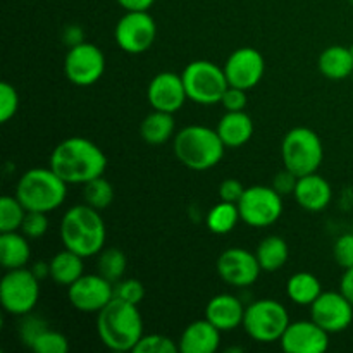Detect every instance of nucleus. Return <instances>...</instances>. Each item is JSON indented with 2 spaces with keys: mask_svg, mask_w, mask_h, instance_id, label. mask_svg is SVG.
Segmentation results:
<instances>
[{
  "mask_svg": "<svg viewBox=\"0 0 353 353\" xmlns=\"http://www.w3.org/2000/svg\"><path fill=\"white\" fill-rule=\"evenodd\" d=\"M50 168L68 185H85L103 176L107 157L102 148L88 138L71 137L52 150Z\"/></svg>",
  "mask_w": 353,
  "mask_h": 353,
  "instance_id": "nucleus-1",
  "label": "nucleus"
},
{
  "mask_svg": "<svg viewBox=\"0 0 353 353\" xmlns=\"http://www.w3.org/2000/svg\"><path fill=\"white\" fill-rule=\"evenodd\" d=\"M97 333L114 352H133L143 336V319L138 305L114 296L97 316Z\"/></svg>",
  "mask_w": 353,
  "mask_h": 353,
  "instance_id": "nucleus-2",
  "label": "nucleus"
},
{
  "mask_svg": "<svg viewBox=\"0 0 353 353\" xmlns=\"http://www.w3.org/2000/svg\"><path fill=\"white\" fill-rule=\"evenodd\" d=\"M107 230L99 210L88 203L74 205L61 221V240L64 248L83 259L99 255L105 245Z\"/></svg>",
  "mask_w": 353,
  "mask_h": 353,
  "instance_id": "nucleus-3",
  "label": "nucleus"
},
{
  "mask_svg": "<svg viewBox=\"0 0 353 353\" xmlns=\"http://www.w3.org/2000/svg\"><path fill=\"white\" fill-rule=\"evenodd\" d=\"M172 150L185 168L193 171H207L223 161L226 145L221 140L217 130L192 124L174 134Z\"/></svg>",
  "mask_w": 353,
  "mask_h": 353,
  "instance_id": "nucleus-4",
  "label": "nucleus"
},
{
  "mask_svg": "<svg viewBox=\"0 0 353 353\" xmlns=\"http://www.w3.org/2000/svg\"><path fill=\"white\" fill-rule=\"evenodd\" d=\"M16 196L26 210L52 212L65 202L68 183L52 168H34L24 172L16 186Z\"/></svg>",
  "mask_w": 353,
  "mask_h": 353,
  "instance_id": "nucleus-5",
  "label": "nucleus"
},
{
  "mask_svg": "<svg viewBox=\"0 0 353 353\" xmlns=\"http://www.w3.org/2000/svg\"><path fill=\"white\" fill-rule=\"evenodd\" d=\"M283 164L299 178L317 172L324 159V147L319 134L305 126L290 130L281 143Z\"/></svg>",
  "mask_w": 353,
  "mask_h": 353,
  "instance_id": "nucleus-6",
  "label": "nucleus"
},
{
  "mask_svg": "<svg viewBox=\"0 0 353 353\" xmlns=\"http://www.w3.org/2000/svg\"><path fill=\"white\" fill-rule=\"evenodd\" d=\"M183 83L190 100L200 105L221 103L223 95L230 88L224 68L210 61H193L183 69Z\"/></svg>",
  "mask_w": 353,
  "mask_h": 353,
  "instance_id": "nucleus-7",
  "label": "nucleus"
},
{
  "mask_svg": "<svg viewBox=\"0 0 353 353\" xmlns=\"http://www.w3.org/2000/svg\"><path fill=\"white\" fill-rule=\"evenodd\" d=\"M290 326V314L283 303L262 299L245 309L243 327L257 343H274L281 340Z\"/></svg>",
  "mask_w": 353,
  "mask_h": 353,
  "instance_id": "nucleus-8",
  "label": "nucleus"
},
{
  "mask_svg": "<svg viewBox=\"0 0 353 353\" xmlns=\"http://www.w3.org/2000/svg\"><path fill=\"white\" fill-rule=\"evenodd\" d=\"M40 299V279L26 268L9 269L0 281V302L6 312L26 316L33 312Z\"/></svg>",
  "mask_w": 353,
  "mask_h": 353,
  "instance_id": "nucleus-9",
  "label": "nucleus"
},
{
  "mask_svg": "<svg viewBox=\"0 0 353 353\" xmlns=\"http://www.w3.org/2000/svg\"><path fill=\"white\" fill-rule=\"evenodd\" d=\"M281 196L272 186L255 185L247 188L236 203L241 221L252 228H268L274 224L283 214Z\"/></svg>",
  "mask_w": 353,
  "mask_h": 353,
  "instance_id": "nucleus-10",
  "label": "nucleus"
},
{
  "mask_svg": "<svg viewBox=\"0 0 353 353\" xmlns=\"http://www.w3.org/2000/svg\"><path fill=\"white\" fill-rule=\"evenodd\" d=\"M117 47L131 55L147 52L157 37V24L148 10H126L114 30Z\"/></svg>",
  "mask_w": 353,
  "mask_h": 353,
  "instance_id": "nucleus-11",
  "label": "nucleus"
},
{
  "mask_svg": "<svg viewBox=\"0 0 353 353\" xmlns=\"http://www.w3.org/2000/svg\"><path fill=\"white\" fill-rule=\"evenodd\" d=\"M105 71V55L95 43L81 41L69 47L64 59V74L72 85L92 86Z\"/></svg>",
  "mask_w": 353,
  "mask_h": 353,
  "instance_id": "nucleus-12",
  "label": "nucleus"
},
{
  "mask_svg": "<svg viewBox=\"0 0 353 353\" xmlns=\"http://www.w3.org/2000/svg\"><path fill=\"white\" fill-rule=\"evenodd\" d=\"M310 319L330 334L341 333L353 321V303L341 292H323L310 305Z\"/></svg>",
  "mask_w": 353,
  "mask_h": 353,
  "instance_id": "nucleus-13",
  "label": "nucleus"
},
{
  "mask_svg": "<svg viewBox=\"0 0 353 353\" xmlns=\"http://www.w3.org/2000/svg\"><path fill=\"white\" fill-rule=\"evenodd\" d=\"M68 296L79 312L99 314L114 299V285L100 274H83L69 286Z\"/></svg>",
  "mask_w": 353,
  "mask_h": 353,
  "instance_id": "nucleus-14",
  "label": "nucleus"
},
{
  "mask_svg": "<svg viewBox=\"0 0 353 353\" xmlns=\"http://www.w3.org/2000/svg\"><path fill=\"white\" fill-rule=\"evenodd\" d=\"M262 268L257 255L245 248H228L217 259V274L228 285L245 288L252 286L261 276Z\"/></svg>",
  "mask_w": 353,
  "mask_h": 353,
  "instance_id": "nucleus-15",
  "label": "nucleus"
},
{
  "mask_svg": "<svg viewBox=\"0 0 353 353\" xmlns=\"http://www.w3.org/2000/svg\"><path fill=\"white\" fill-rule=\"evenodd\" d=\"M265 61L261 52L254 47H241L228 57L224 72L230 86L252 90L264 78Z\"/></svg>",
  "mask_w": 353,
  "mask_h": 353,
  "instance_id": "nucleus-16",
  "label": "nucleus"
},
{
  "mask_svg": "<svg viewBox=\"0 0 353 353\" xmlns=\"http://www.w3.org/2000/svg\"><path fill=\"white\" fill-rule=\"evenodd\" d=\"M186 90L181 74L164 71L152 78L147 88V100L154 110L174 114L185 105Z\"/></svg>",
  "mask_w": 353,
  "mask_h": 353,
  "instance_id": "nucleus-17",
  "label": "nucleus"
},
{
  "mask_svg": "<svg viewBox=\"0 0 353 353\" xmlns=\"http://www.w3.org/2000/svg\"><path fill=\"white\" fill-rule=\"evenodd\" d=\"M279 343L286 353H324L330 348V333L312 319L296 321L290 323Z\"/></svg>",
  "mask_w": 353,
  "mask_h": 353,
  "instance_id": "nucleus-18",
  "label": "nucleus"
},
{
  "mask_svg": "<svg viewBox=\"0 0 353 353\" xmlns=\"http://www.w3.org/2000/svg\"><path fill=\"white\" fill-rule=\"evenodd\" d=\"M245 307L240 300L230 293L212 296L205 307V319L210 321L221 333L243 326Z\"/></svg>",
  "mask_w": 353,
  "mask_h": 353,
  "instance_id": "nucleus-19",
  "label": "nucleus"
},
{
  "mask_svg": "<svg viewBox=\"0 0 353 353\" xmlns=\"http://www.w3.org/2000/svg\"><path fill=\"white\" fill-rule=\"evenodd\" d=\"M296 203L309 212H321L326 209L333 199V190L327 179L317 172L299 178L296 188L293 192Z\"/></svg>",
  "mask_w": 353,
  "mask_h": 353,
  "instance_id": "nucleus-20",
  "label": "nucleus"
},
{
  "mask_svg": "<svg viewBox=\"0 0 353 353\" xmlns=\"http://www.w3.org/2000/svg\"><path fill=\"white\" fill-rule=\"evenodd\" d=\"M221 331L210 321L200 319L188 324L179 338L183 353H214L219 348Z\"/></svg>",
  "mask_w": 353,
  "mask_h": 353,
  "instance_id": "nucleus-21",
  "label": "nucleus"
},
{
  "mask_svg": "<svg viewBox=\"0 0 353 353\" xmlns=\"http://www.w3.org/2000/svg\"><path fill=\"white\" fill-rule=\"evenodd\" d=\"M216 130L223 143L226 145V148L243 147L254 137V123H252V117L245 110H238V112L228 110L221 117Z\"/></svg>",
  "mask_w": 353,
  "mask_h": 353,
  "instance_id": "nucleus-22",
  "label": "nucleus"
},
{
  "mask_svg": "<svg viewBox=\"0 0 353 353\" xmlns=\"http://www.w3.org/2000/svg\"><path fill=\"white\" fill-rule=\"evenodd\" d=\"M321 74L331 81H341L353 74V54L350 47L331 45L324 48L317 61Z\"/></svg>",
  "mask_w": 353,
  "mask_h": 353,
  "instance_id": "nucleus-23",
  "label": "nucleus"
},
{
  "mask_svg": "<svg viewBox=\"0 0 353 353\" xmlns=\"http://www.w3.org/2000/svg\"><path fill=\"white\" fill-rule=\"evenodd\" d=\"M26 238V234L17 231L0 233V264L7 271L26 268L31 257V248Z\"/></svg>",
  "mask_w": 353,
  "mask_h": 353,
  "instance_id": "nucleus-24",
  "label": "nucleus"
},
{
  "mask_svg": "<svg viewBox=\"0 0 353 353\" xmlns=\"http://www.w3.org/2000/svg\"><path fill=\"white\" fill-rule=\"evenodd\" d=\"M50 265V278L61 286H71L72 283L78 281L85 274V264L83 257L76 252L64 248L62 252L55 254L48 262Z\"/></svg>",
  "mask_w": 353,
  "mask_h": 353,
  "instance_id": "nucleus-25",
  "label": "nucleus"
},
{
  "mask_svg": "<svg viewBox=\"0 0 353 353\" xmlns=\"http://www.w3.org/2000/svg\"><path fill=\"white\" fill-rule=\"evenodd\" d=\"M176 131V123L172 114L154 110L148 114L140 124V134L145 143L148 145H162L171 140Z\"/></svg>",
  "mask_w": 353,
  "mask_h": 353,
  "instance_id": "nucleus-26",
  "label": "nucleus"
},
{
  "mask_svg": "<svg viewBox=\"0 0 353 353\" xmlns=\"http://www.w3.org/2000/svg\"><path fill=\"white\" fill-rule=\"evenodd\" d=\"M255 255H257V261L261 264L262 271L274 272L288 262L290 248L288 243L281 236L271 234V236H265L259 243Z\"/></svg>",
  "mask_w": 353,
  "mask_h": 353,
  "instance_id": "nucleus-27",
  "label": "nucleus"
},
{
  "mask_svg": "<svg viewBox=\"0 0 353 353\" xmlns=\"http://www.w3.org/2000/svg\"><path fill=\"white\" fill-rule=\"evenodd\" d=\"M323 293V286L312 272H296L286 283V295L296 305H312Z\"/></svg>",
  "mask_w": 353,
  "mask_h": 353,
  "instance_id": "nucleus-28",
  "label": "nucleus"
},
{
  "mask_svg": "<svg viewBox=\"0 0 353 353\" xmlns=\"http://www.w3.org/2000/svg\"><path fill=\"white\" fill-rule=\"evenodd\" d=\"M238 221H241V217L236 203L223 202V200L217 205H214L207 214V228L214 234L231 233L236 228Z\"/></svg>",
  "mask_w": 353,
  "mask_h": 353,
  "instance_id": "nucleus-29",
  "label": "nucleus"
},
{
  "mask_svg": "<svg viewBox=\"0 0 353 353\" xmlns=\"http://www.w3.org/2000/svg\"><path fill=\"white\" fill-rule=\"evenodd\" d=\"M97 265H99V274L109 279L112 285H116L117 281L123 279L128 265V259L124 252L119 250V248H105V250L99 254V264Z\"/></svg>",
  "mask_w": 353,
  "mask_h": 353,
  "instance_id": "nucleus-30",
  "label": "nucleus"
},
{
  "mask_svg": "<svg viewBox=\"0 0 353 353\" xmlns=\"http://www.w3.org/2000/svg\"><path fill=\"white\" fill-rule=\"evenodd\" d=\"M83 186H85V188H83V199H85V203H88L93 209L103 210L112 203L114 188L112 185H110V181H107L103 176H99V178L85 183Z\"/></svg>",
  "mask_w": 353,
  "mask_h": 353,
  "instance_id": "nucleus-31",
  "label": "nucleus"
},
{
  "mask_svg": "<svg viewBox=\"0 0 353 353\" xmlns=\"http://www.w3.org/2000/svg\"><path fill=\"white\" fill-rule=\"evenodd\" d=\"M26 212L28 210L24 209L17 196L3 195L0 199V233L21 230Z\"/></svg>",
  "mask_w": 353,
  "mask_h": 353,
  "instance_id": "nucleus-32",
  "label": "nucleus"
},
{
  "mask_svg": "<svg viewBox=\"0 0 353 353\" xmlns=\"http://www.w3.org/2000/svg\"><path fill=\"white\" fill-rule=\"evenodd\" d=\"M179 350V343L164 334H143L141 340L134 347V353H176Z\"/></svg>",
  "mask_w": 353,
  "mask_h": 353,
  "instance_id": "nucleus-33",
  "label": "nucleus"
},
{
  "mask_svg": "<svg viewBox=\"0 0 353 353\" xmlns=\"http://www.w3.org/2000/svg\"><path fill=\"white\" fill-rule=\"evenodd\" d=\"M31 350L37 353H65L69 350V341L59 331L45 330L37 341L33 343Z\"/></svg>",
  "mask_w": 353,
  "mask_h": 353,
  "instance_id": "nucleus-34",
  "label": "nucleus"
},
{
  "mask_svg": "<svg viewBox=\"0 0 353 353\" xmlns=\"http://www.w3.org/2000/svg\"><path fill=\"white\" fill-rule=\"evenodd\" d=\"M19 109V95L10 83L0 85V123H9Z\"/></svg>",
  "mask_w": 353,
  "mask_h": 353,
  "instance_id": "nucleus-35",
  "label": "nucleus"
},
{
  "mask_svg": "<svg viewBox=\"0 0 353 353\" xmlns=\"http://www.w3.org/2000/svg\"><path fill=\"white\" fill-rule=\"evenodd\" d=\"M114 296L124 300V302L140 305L141 300L145 299V286L138 279H121L114 285Z\"/></svg>",
  "mask_w": 353,
  "mask_h": 353,
  "instance_id": "nucleus-36",
  "label": "nucleus"
},
{
  "mask_svg": "<svg viewBox=\"0 0 353 353\" xmlns=\"http://www.w3.org/2000/svg\"><path fill=\"white\" fill-rule=\"evenodd\" d=\"M48 231V217L45 212L28 210L21 224V233L28 238H41Z\"/></svg>",
  "mask_w": 353,
  "mask_h": 353,
  "instance_id": "nucleus-37",
  "label": "nucleus"
},
{
  "mask_svg": "<svg viewBox=\"0 0 353 353\" xmlns=\"http://www.w3.org/2000/svg\"><path fill=\"white\" fill-rule=\"evenodd\" d=\"M23 317L24 319L19 327V336L21 341H23L26 347L31 348L34 341H37V338L40 336L45 330H48V326L43 319H40V317L37 316H31V314H26V316Z\"/></svg>",
  "mask_w": 353,
  "mask_h": 353,
  "instance_id": "nucleus-38",
  "label": "nucleus"
},
{
  "mask_svg": "<svg viewBox=\"0 0 353 353\" xmlns=\"http://www.w3.org/2000/svg\"><path fill=\"white\" fill-rule=\"evenodd\" d=\"M333 257L336 264L343 269L353 268V233H345L334 241Z\"/></svg>",
  "mask_w": 353,
  "mask_h": 353,
  "instance_id": "nucleus-39",
  "label": "nucleus"
},
{
  "mask_svg": "<svg viewBox=\"0 0 353 353\" xmlns=\"http://www.w3.org/2000/svg\"><path fill=\"white\" fill-rule=\"evenodd\" d=\"M223 107L230 112H238V110H245L248 103L247 90L236 88V86H230L226 90V93L223 95V100H221Z\"/></svg>",
  "mask_w": 353,
  "mask_h": 353,
  "instance_id": "nucleus-40",
  "label": "nucleus"
},
{
  "mask_svg": "<svg viewBox=\"0 0 353 353\" xmlns=\"http://www.w3.org/2000/svg\"><path fill=\"white\" fill-rule=\"evenodd\" d=\"M245 190L247 188H245V186L241 185V181H238V179H224L219 185V196L223 202L238 203L241 200V196H243Z\"/></svg>",
  "mask_w": 353,
  "mask_h": 353,
  "instance_id": "nucleus-41",
  "label": "nucleus"
},
{
  "mask_svg": "<svg viewBox=\"0 0 353 353\" xmlns=\"http://www.w3.org/2000/svg\"><path fill=\"white\" fill-rule=\"evenodd\" d=\"M296 181H299V176L293 174L292 171H288V169L285 168L283 171H279L278 174L274 176L271 186L279 193V195H290V193L295 192Z\"/></svg>",
  "mask_w": 353,
  "mask_h": 353,
  "instance_id": "nucleus-42",
  "label": "nucleus"
},
{
  "mask_svg": "<svg viewBox=\"0 0 353 353\" xmlns=\"http://www.w3.org/2000/svg\"><path fill=\"white\" fill-rule=\"evenodd\" d=\"M340 292L343 293V295L353 303V268L345 269L343 276H341V281H340Z\"/></svg>",
  "mask_w": 353,
  "mask_h": 353,
  "instance_id": "nucleus-43",
  "label": "nucleus"
},
{
  "mask_svg": "<svg viewBox=\"0 0 353 353\" xmlns=\"http://www.w3.org/2000/svg\"><path fill=\"white\" fill-rule=\"evenodd\" d=\"M124 10H148L155 0H116Z\"/></svg>",
  "mask_w": 353,
  "mask_h": 353,
  "instance_id": "nucleus-44",
  "label": "nucleus"
},
{
  "mask_svg": "<svg viewBox=\"0 0 353 353\" xmlns=\"http://www.w3.org/2000/svg\"><path fill=\"white\" fill-rule=\"evenodd\" d=\"M71 37V40L68 41V45L69 47H74V45H78V43H81L83 41V31L79 30L78 26H69L68 30H65V34H64V40H68V38Z\"/></svg>",
  "mask_w": 353,
  "mask_h": 353,
  "instance_id": "nucleus-45",
  "label": "nucleus"
},
{
  "mask_svg": "<svg viewBox=\"0 0 353 353\" xmlns=\"http://www.w3.org/2000/svg\"><path fill=\"white\" fill-rule=\"evenodd\" d=\"M352 79H353V74H352Z\"/></svg>",
  "mask_w": 353,
  "mask_h": 353,
  "instance_id": "nucleus-46",
  "label": "nucleus"
}]
</instances>
